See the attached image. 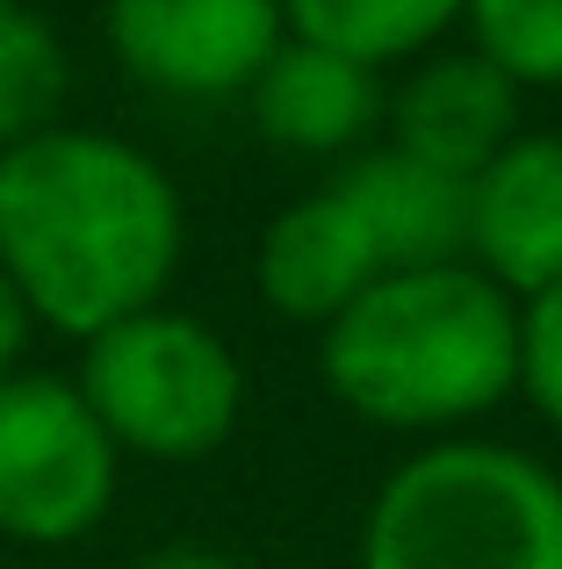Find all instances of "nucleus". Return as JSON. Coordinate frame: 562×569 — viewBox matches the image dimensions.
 <instances>
[{"label": "nucleus", "mask_w": 562, "mask_h": 569, "mask_svg": "<svg viewBox=\"0 0 562 569\" xmlns=\"http://www.w3.org/2000/svg\"><path fill=\"white\" fill-rule=\"evenodd\" d=\"M181 194L138 144L51 123L0 152V274L29 318L94 339L167 296L181 267Z\"/></svg>", "instance_id": "nucleus-1"}, {"label": "nucleus", "mask_w": 562, "mask_h": 569, "mask_svg": "<svg viewBox=\"0 0 562 569\" xmlns=\"http://www.w3.org/2000/svg\"><path fill=\"white\" fill-rule=\"evenodd\" d=\"M318 376L382 432H454L520 389V303L469 260L397 267L324 325Z\"/></svg>", "instance_id": "nucleus-2"}, {"label": "nucleus", "mask_w": 562, "mask_h": 569, "mask_svg": "<svg viewBox=\"0 0 562 569\" xmlns=\"http://www.w3.org/2000/svg\"><path fill=\"white\" fill-rule=\"evenodd\" d=\"M361 569H562V476L526 447L433 440L382 476Z\"/></svg>", "instance_id": "nucleus-3"}, {"label": "nucleus", "mask_w": 562, "mask_h": 569, "mask_svg": "<svg viewBox=\"0 0 562 569\" xmlns=\"http://www.w3.org/2000/svg\"><path fill=\"white\" fill-rule=\"evenodd\" d=\"M80 397L116 440V455L144 461H202L239 432L245 368L224 339L188 310H138L109 332L80 339Z\"/></svg>", "instance_id": "nucleus-4"}, {"label": "nucleus", "mask_w": 562, "mask_h": 569, "mask_svg": "<svg viewBox=\"0 0 562 569\" xmlns=\"http://www.w3.org/2000/svg\"><path fill=\"white\" fill-rule=\"evenodd\" d=\"M116 440L66 376L0 382V533L22 548H66L109 519Z\"/></svg>", "instance_id": "nucleus-5"}, {"label": "nucleus", "mask_w": 562, "mask_h": 569, "mask_svg": "<svg viewBox=\"0 0 562 569\" xmlns=\"http://www.w3.org/2000/svg\"><path fill=\"white\" fill-rule=\"evenodd\" d=\"M281 37V0H109V43L123 72L181 101L245 94Z\"/></svg>", "instance_id": "nucleus-6"}, {"label": "nucleus", "mask_w": 562, "mask_h": 569, "mask_svg": "<svg viewBox=\"0 0 562 569\" xmlns=\"http://www.w3.org/2000/svg\"><path fill=\"white\" fill-rule=\"evenodd\" d=\"M469 267L526 303L562 281V138H512L469 173Z\"/></svg>", "instance_id": "nucleus-7"}, {"label": "nucleus", "mask_w": 562, "mask_h": 569, "mask_svg": "<svg viewBox=\"0 0 562 569\" xmlns=\"http://www.w3.org/2000/svg\"><path fill=\"white\" fill-rule=\"evenodd\" d=\"M390 109V144L440 173H483L512 138H520V87L476 51H440L419 58L411 80L397 87Z\"/></svg>", "instance_id": "nucleus-8"}, {"label": "nucleus", "mask_w": 562, "mask_h": 569, "mask_svg": "<svg viewBox=\"0 0 562 569\" xmlns=\"http://www.w3.org/2000/svg\"><path fill=\"white\" fill-rule=\"evenodd\" d=\"M332 188L347 194L382 274L469 260V181L462 173H440L425 159L397 152V144H375V152H353Z\"/></svg>", "instance_id": "nucleus-9"}, {"label": "nucleus", "mask_w": 562, "mask_h": 569, "mask_svg": "<svg viewBox=\"0 0 562 569\" xmlns=\"http://www.w3.org/2000/svg\"><path fill=\"white\" fill-rule=\"evenodd\" d=\"M253 274H260V296H268L281 318L318 325L324 332V325H332L382 267H375L368 231L353 223L347 194L318 188V194H303V202H289L268 231H260Z\"/></svg>", "instance_id": "nucleus-10"}, {"label": "nucleus", "mask_w": 562, "mask_h": 569, "mask_svg": "<svg viewBox=\"0 0 562 569\" xmlns=\"http://www.w3.org/2000/svg\"><path fill=\"white\" fill-rule=\"evenodd\" d=\"M245 101H253L260 138H274L281 152L324 159V152H353L382 123V72L353 66L339 51H318V43L281 37V51L260 66Z\"/></svg>", "instance_id": "nucleus-11"}, {"label": "nucleus", "mask_w": 562, "mask_h": 569, "mask_svg": "<svg viewBox=\"0 0 562 569\" xmlns=\"http://www.w3.org/2000/svg\"><path fill=\"white\" fill-rule=\"evenodd\" d=\"M454 22H462V0H281V29L295 43L339 51L368 72L425 58Z\"/></svg>", "instance_id": "nucleus-12"}, {"label": "nucleus", "mask_w": 562, "mask_h": 569, "mask_svg": "<svg viewBox=\"0 0 562 569\" xmlns=\"http://www.w3.org/2000/svg\"><path fill=\"white\" fill-rule=\"evenodd\" d=\"M66 109V51L29 8H0V152L43 138Z\"/></svg>", "instance_id": "nucleus-13"}, {"label": "nucleus", "mask_w": 562, "mask_h": 569, "mask_svg": "<svg viewBox=\"0 0 562 569\" xmlns=\"http://www.w3.org/2000/svg\"><path fill=\"white\" fill-rule=\"evenodd\" d=\"M476 29V58H491L512 87H562V0H462Z\"/></svg>", "instance_id": "nucleus-14"}, {"label": "nucleus", "mask_w": 562, "mask_h": 569, "mask_svg": "<svg viewBox=\"0 0 562 569\" xmlns=\"http://www.w3.org/2000/svg\"><path fill=\"white\" fill-rule=\"evenodd\" d=\"M520 389L562 432V281L520 303Z\"/></svg>", "instance_id": "nucleus-15"}, {"label": "nucleus", "mask_w": 562, "mask_h": 569, "mask_svg": "<svg viewBox=\"0 0 562 569\" xmlns=\"http://www.w3.org/2000/svg\"><path fill=\"white\" fill-rule=\"evenodd\" d=\"M29 303H22V289H14L8 274H0V382L8 376H22V347H29Z\"/></svg>", "instance_id": "nucleus-16"}, {"label": "nucleus", "mask_w": 562, "mask_h": 569, "mask_svg": "<svg viewBox=\"0 0 562 569\" xmlns=\"http://www.w3.org/2000/svg\"><path fill=\"white\" fill-rule=\"evenodd\" d=\"M138 569H239V562L217 556V548H159V556H144Z\"/></svg>", "instance_id": "nucleus-17"}, {"label": "nucleus", "mask_w": 562, "mask_h": 569, "mask_svg": "<svg viewBox=\"0 0 562 569\" xmlns=\"http://www.w3.org/2000/svg\"><path fill=\"white\" fill-rule=\"evenodd\" d=\"M0 8H8V0H0Z\"/></svg>", "instance_id": "nucleus-18"}]
</instances>
